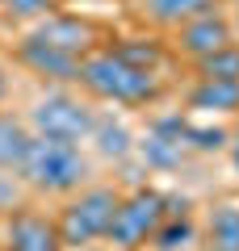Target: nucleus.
<instances>
[{"instance_id":"nucleus-13","label":"nucleus","mask_w":239,"mask_h":251,"mask_svg":"<svg viewBox=\"0 0 239 251\" xmlns=\"http://www.w3.org/2000/svg\"><path fill=\"white\" fill-rule=\"evenodd\" d=\"M197 72H202V80H239V46H222L214 54H202Z\"/></svg>"},{"instance_id":"nucleus-16","label":"nucleus","mask_w":239,"mask_h":251,"mask_svg":"<svg viewBox=\"0 0 239 251\" xmlns=\"http://www.w3.org/2000/svg\"><path fill=\"white\" fill-rule=\"evenodd\" d=\"M151 239H155L159 251H177V247H185V243L193 239V226L185 222V214H180V218H164V222L155 226V234H151Z\"/></svg>"},{"instance_id":"nucleus-11","label":"nucleus","mask_w":239,"mask_h":251,"mask_svg":"<svg viewBox=\"0 0 239 251\" xmlns=\"http://www.w3.org/2000/svg\"><path fill=\"white\" fill-rule=\"evenodd\" d=\"M210 247L239 251V205H218L210 214Z\"/></svg>"},{"instance_id":"nucleus-15","label":"nucleus","mask_w":239,"mask_h":251,"mask_svg":"<svg viewBox=\"0 0 239 251\" xmlns=\"http://www.w3.org/2000/svg\"><path fill=\"white\" fill-rule=\"evenodd\" d=\"M92 138H97L101 155H114V159H122V155L130 151V130H126L122 122H114V117L92 122Z\"/></svg>"},{"instance_id":"nucleus-14","label":"nucleus","mask_w":239,"mask_h":251,"mask_svg":"<svg viewBox=\"0 0 239 251\" xmlns=\"http://www.w3.org/2000/svg\"><path fill=\"white\" fill-rule=\"evenodd\" d=\"M147 4H151V17L164 21V25H180V21L210 9V0H147Z\"/></svg>"},{"instance_id":"nucleus-7","label":"nucleus","mask_w":239,"mask_h":251,"mask_svg":"<svg viewBox=\"0 0 239 251\" xmlns=\"http://www.w3.org/2000/svg\"><path fill=\"white\" fill-rule=\"evenodd\" d=\"M30 38L55 46V50H63V54H76V59H84V54L92 50V25L80 21V17H46Z\"/></svg>"},{"instance_id":"nucleus-23","label":"nucleus","mask_w":239,"mask_h":251,"mask_svg":"<svg viewBox=\"0 0 239 251\" xmlns=\"http://www.w3.org/2000/svg\"><path fill=\"white\" fill-rule=\"evenodd\" d=\"M76 251H92V247H76Z\"/></svg>"},{"instance_id":"nucleus-10","label":"nucleus","mask_w":239,"mask_h":251,"mask_svg":"<svg viewBox=\"0 0 239 251\" xmlns=\"http://www.w3.org/2000/svg\"><path fill=\"white\" fill-rule=\"evenodd\" d=\"M193 109H239V80H202L193 88Z\"/></svg>"},{"instance_id":"nucleus-1","label":"nucleus","mask_w":239,"mask_h":251,"mask_svg":"<svg viewBox=\"0 0 239 251\" xmlns=\"http://www.w3.org/2000/svg\"><path fill=\"white\" fill-rule=\"evenodd\" d=\"M84 176H89V163H84L80 147L67 138L34 134L17 159V180H26L38 193H71L84 184Z\"/></svg>"},{"instance_id":"nucleus-18","label":"nucleus","mask_w":239,"mask_h":251,"mask_svg":"<svg viewBox=\"0 0 239 251\" xmlns=\"http://www.w3.org/2000/svg\"><path fill=\"white\" fill-rule=\"evenodd\" d=\"M13 205H17V176H4L0 168V214H13Z\"/></svg>"},{"instance_id":"nucleus-19","label":"nucleus","mask_w":239,"mask_h":251,"mask_svg":"<svg viewBox=\"0 0 239 251\" xmlns=\"http://www.w3.org/2000/svg\"><path fill=\"white\" fill-rule=\"evenodd\" d=\"M9 4V13H17V17H34V13L46 9V0H4Z\"/></svg>"},{"instance_id":"nucleus-8","label":"nucleus","mask_w":239,"mask_h":251,"mask_svg":"<svg viewBox=\"0 0 239 251\" xmlns=\"http://www.w3.org/2000/svg\"><path fill=\"white\" fill-rule=\"evenodd\" d=\"M180 46L202 59V54H214V50H222V46H231V29H227L222 17H214V13L206 9V13H197V17L185 21V29H180Z\"/></svg>"},{"instance_id":"nucleus-3","label":"nucleus","mask_w":239,"mask_h":251,"mask_svg":"<svg viewBox=\"0 0 239 251\" xmlns=\"http://www.w3.org/2000/svg\"><path fill=\"white\" fill-rule=\"evenodd\" d=\"M118 201L122 197H118L114 188H84V193L63 209V218L55 222L63 247H84V243L101 239V234L109 230V222H114V214H118Z\"/></svg>"},{"instance_id":"nucleus-22","label":"nucleus","mask_w":239,"mask_h":251,"mask_svg":"<svg viewBox=\"0 0 239 251\" xmlns=\"http://www.w3.org/2000/svg\"><path fill=\"white\" fill-rule=\"evenodd\" d=\"M0 251H13V247H9V243H4V247H0Z\"/></svg>"},{"instance_id":"nucleus-9","label":"nucleus","mask_w":239,"mask_h":251,"mask_svg":"<svg viewBox=\"0 0 239 251\" xmlns=\"http://www.w3.org/2000/svg\"><path fill=\"white\" fill-rule=\"evenodd\" d=\"M21 63H30L38 75H51V80H80V59L76 54H63L46 42H34V38L21 42Z\"/></svg>"},{"instance_id":"nucleus-6","label":"nucleus","mask_w":239,"mask_h":251,"mask_svg":"<svg viewBox=\"0 0 239 251\" xmlns=\"http://www.w3.org/2000/svg\"><path fill=\"white\" fill-rule=\"evenodd\" d=\"M4 243L13 251H63L59 226L51 218L34 214V209H13L9 226H4Z\"/></svg>"},{"instance_id":"nucleus-5","label":"nucleus","mask_w":239,"mask_h":251,"mask_svg":"<svg viewBox=\"0 0 239 251\" xmlns=\"http://www.w3.org/2000/svg\"><path fill=\"white\" fill-rule=\"evenodd\" d=\"M92 122L97 117L89 113V105H80L71 97H46L34 105V130L46 138H67V143H80V138L92 134Z\"/></svg>"},{"instance_id":"nucleus-21","label":"nucleus","mask_w":239,"mask_h":251,"mask_svg":"<svg viewBox=\"0 0 239 251\" xmlns=\"http://www.w3.org/2000/svg\"><path fill=\"white\" fill-rule=\"evenodd\" d=\"M9 92V75H4V67H0V97Z\"/></svg>"},{"instance_id":"nucleus-17","label":"nucleus","mask_w":239,"mask_h":251,"mask_svg":"<svg viewBox=\"0 0 239 251\" xmlns=\"http://www.w3.org/2000/svg\"><path fill=\"white\" fill-rule=\"evenodd\" d=\"M180 134H185V143L202 147V151H210V147H218V143H222V134H218V130H197V126H185Z\"/></svg>"},{"instance_id":"nucleus-20","label":"nucleus","mask_w":239,"mask_h":251,"mask_svg":"<svg viewBox=\"0 0 239 251\" xmlns=\"http://www.w3.org/2000/svg\"><path fill=\"white\" fill-rule=\"evenodd\" d=\"M231 155H235V168H239V130L231 134Z\"/></svg>"},{"instance_id":"nucleus-4","label":"nucleus","mask_w":239,"mask_h":251,"mask_svg":"<svg viewBox=\"0 0 239 251\" xmlns=\"http://www.w3.org/2000/svg\"><path fill=\"white\" fill-rule=\"evenodd\" d=\"M164 214H168V201L159 197L155 188H139L134 197L118 201V214H114L105 234L118 251H139L155 234V226L164 222Z\"/></svg>"},{"instance_id":"nucleus-12","label":"nucleus","mask_w":239,"mask_h":251,"mask_svg":"<svg viewBox=\"0 0 239 251\" xmlns=\"http://www.w3.org/2000/svg\"><path fill=\"white\" fill-rule=\"evenodd\" d=\"M30 134H26V126L17 122V117L9 113H0V168H17L21 151H26Z\"/></svg>"},{"instance_id":"nucleus-2","label":"nucleus","mask_w":239,"mask_h":251,"mask_svg":"<svg viewBox=\"0 0 239 251\" xmlns=\"http://www.w3.org/2000/svg\"><path fill=\"white\" fill-rule=\"evenodd\" d=\"M80 84L97 92L101 100H118V105H134V100L155 97V75L139 63L122 59L118 50H97L80 59Z\"/></svg>"}]
</instances>
